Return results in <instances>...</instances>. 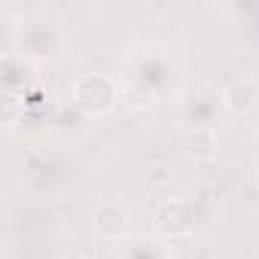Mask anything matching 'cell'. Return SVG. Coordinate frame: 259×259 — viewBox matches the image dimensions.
<instances>
[{"instance_id":"cell-3","label":"cell","mask_w":259,"mask_h":259,"mask_svg":"<svg viewBox=\"0 0 259 259\" xmlns=\"http://www.w3.org/2000/svg\"><path fill=\"white\" fill-rule=\"evenodd\" d=\"M119 98H122V82H116L113 76H104V73L82 76L73 85V101L85 113H107Z\"/></svg>"},{"instance_id":"cell-5","label":"cell","mask_w":259,"mask_h":259,"mask_svg":"<svg viewBox=\"0 0 259 259\" xmlns=\"http://www.w3.org/2000/svg\"><path fill=\"white\" fill-rule=\"evenodd\" d=\"M220 101H223L226 110H232V113H238V116H241V113H250V110L259 104V85H256L253 76H232V79L223 85Z\"/></svg>"},{"instance_id":"cell-7","label":"cell","mask_w":259,"mask_h":259,"mask_svg":"<svg viewBox=\"0 0 259 259\" xmlns=\"http://www.w3.org/2000/svg\"><path fill=\"white\" fill-rule=\"evenodd\" d=\"M119 259H174L168 241L156 235H132L119 247Z\"/></svg>"},{"instance_id":"cell-4","label":"cell","mask_w":259,"mask_h":259,"mask_svg":"<svg viewBox=\"0 0 259 259\" xmlns=\"http://www.w3.org/2000/svg\"><path fill=\"white\" fill-rule=\"evenodd\" d=\"M220 95L213 92H198L195 98H186L180 107V122L186 132H213V122L220 116Z\"/></svg>"},{"instance_id":"cell-2","label":"cell","mask_w":259,"mask_h":259,"mask_svg":"<svg viewBox=\"0 0 259 259\" xmlns=\"http://www.w3.org/2000/svg\"><path fill=\"white\" fill-rule=\"evenodd\" d=\"M67 49V34L52 16H28L10 28V52L22 61H55Z\"/></svg>"},{"instance_id":"cell-1","label":"cell","mask_w":259,"mask_h":259,"mask_svg":"<svg viewBox=\"0 0 259 259\" xmlns=\"http://www.w3.org/2000/svg\"><path fill=\"white\" fill-rule=\"evenodd\" d=\"M174 85V58L162 46L135 49L125 64L122 92L138 101H156Z\"/></svg>"},{"instance_id":"cell-8","label":"cell","mask_w":259,"mask_h":259,"mask_svg":"<svg viewBox=\"0 0 259 259\" xmlns=\"http://www.w3.org/2000/svg\"><path fill=\"white\" fill-rule=\"evenodd\" d=\"M125 229H128V210L119 201H104L95 210V232L104 241H125Z\"/></svg>"},{"instance_id":"cell-9","label":"cell","mask_w":259,"mask_h":259,"mask_svg":"<svg viewBox=\"0 0 259 259\" xmlns=\"http://www.w3.org/2000/svg\"><path fill=\"white\" fill-rule=\"evenodd\" d=\"M64 259H85L82 253H70V256H64Z\"/></svg>"},{"instance_id":"cell-6","label":"cell","mask_w":259,"mask_h":259,"mask_svg":"<svg viewBox=\"0 0 259 259\" xmlns=\"http://www.w3.org/2000/svg\"><path fill=\"white\" fill-rule=\"evenodd\" d=\"M156 223L168 232V235H189L195 229V210L189 201L180 198H168L162 201V207L156 210Z\"/></svg>"}]
</instances>
